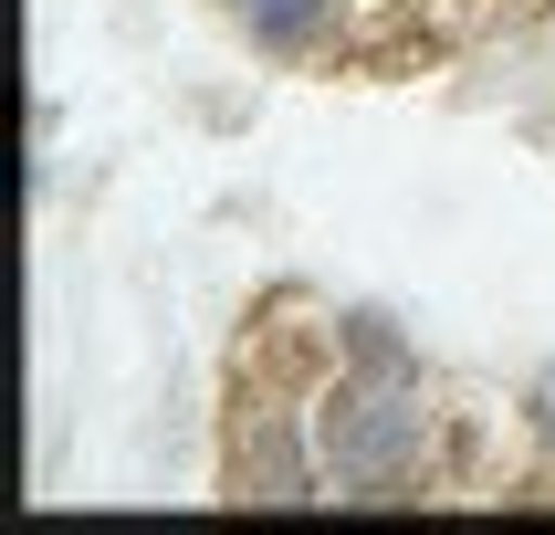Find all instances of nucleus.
<instances>
[{
	"instance_id": "obj_1",
	"label": "nucleus",
	"mask_w": 555,
	"mask_h": 535,
	"mask_svg": "<svg viewBox=\"0 0 555 535\" xmlns=\"http://www.w3.org/2000/svg\"><path fill=\"white\" fill-rule=\"evenodd\" d=\"M314 409V462H325V504H420L440 472V409L430 378H346L325 368L305 388Z\"/></svg>"
},
{
	"instance_id": "obj_2",
	"label": "nucleus",
	"mask_w": 555,
	"mask_h": 535,
	"mask_svg": "<svg viewBox=\"0 0 555 535\" xmlns=\"http://www.w3.org/2000/svg\"><path fill=\"white\" fill-rule=\"evenodd\" d=\"M305 388H314V378H305ZM305 388H242V399H231V420H220V504H262V514L325 504V462H314Z\"/></svg>"
},
{
	"instance_id": "obj_3",
	"label": "nucleus",
	"mask_w": 555,
	"mask_h": 535,
	"mask_svg": "<svg viewBox=\"0 0 555 535\" xmlns=\"http://www.w3.org/2000/svg\"><path fill=\"white\" fill-rule=\"evenodd\" d=\"M346 11L357 0H231V31L251 63H325L346 42Z\"/></svg>"
},
{
	"instance_id": "obj_4",
	"label": "nucleus",
	"mask_w": 555,
	"mask_h": 535,
	"mask_svg": "<svg viewBox=\"0 0 555 535\" xmlns=\"http://www.w3.org/2000/svg\"><path fill=\"white\" fill-rule=\"evenodd\" d=\"M325 368H346V378H430V357H420V326L409 315H388V305H336L325 315Z\"/></svg>"
},
{
	"instance_id": "obj_5",
	"label": "nucleus",
	"mask_w": 555,
	"mask_h": 535,
	"mask_svg": "<svg viewBox=\"0 0 555 535\" xmlns=\"http://www.w3.org/2000/svg\"><path fill=\"white\" fill-rule=\"evenodd\" d=\"M514 420H525L534 462L555 472V357H534V368H525V388H514Z\"/></svg>"
},
{
	"instance_id": "obj_6",
	"label": "nucleus",
	"mask_w": 555,
	"mask_h": 535,
	"mask_svg": "<svg viewBox=\"0 0 555 535\" xmlns=\"http://www.w3.org/2000/svg\"><path fill=\"white\" fill-rule=\"evenodd\" d=\"M210 11H231V0H210Z\"/></svg>"
}]
</instances>
